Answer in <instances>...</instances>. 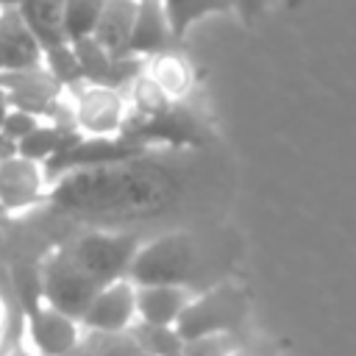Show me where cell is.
Wrapping results in <instances>:
<instances>
[{"instance_id":"cell-1","label":"cell","mask_w":356,"mask_h":356,"mask_svg":"<svg viewBox=\"0 0 356 356\" xmlns=\"http://www.w3.org/2000/svg\"><path fill=\"white\" fill-rule=\"evenodd\" d=\"M181 181L147 153L139 159L72 170L50 181L47 197L78 214H106V217H147L161 214L175 203Z\"/></svg>"},{"instance_id":"cell-2","label":"cell","mask_w":356,"mask_h":356,"mask_svg":"<svg viewBox=\"0 0 356 356\" xmlns=\"http://www.w3.org/2000/svg\"><path fill=\"white\" fill-rule=\"evenodd\" d=\"M195 270V242L186 234H164L142 242L125 278L134 286H186Z\"/></svg>"},{"instance_id":"cell-3","label":"cell","mask_w":356,"mask_h":356,"mask_svg":"<svg viewBox=\"0 0 356 356\" xmlns=\"http://www.w3.org/2000/svg\"><path fill=\"white\" fill-rule=\"evenodd\" d=\"M248 317V298L239 286H214L200 298H189L175 320L181 339H197L209 334H236Z\"/></svg>"},{"instance_id":"cell-4","label":"cell","mask_w":356,"mask_h":356,"mask_svg":"<svg viewBox=\"0 0 356 356\" xmlns=\"http://www.w3.org/2000/svg\"><path fill=\"white\" fill-rule=\"evenodd\" d=\"M100 286H106V284L95 281L81 264H75V259L67 253V248L53 250L39 270L42 303L64 312L72 320H81V314L86 312V306L92 303V298L97 295Z\"/></svg>"},{"instance_id":"cell-5","label":"cell","mask_w":356,"mask_h":356,"mask_svg":"<svg viewBox=\"0 0 356 356\" xmlns=\"http://www.w3.org/2000/svg\"><path fill=\"white\" fill-rule=\"evenodd\" d=\"M122 134L131 139L142 142L145 147L150 145H170V147H200L209 134L200 122L197 114H192L186 106H178V100L167 103L164 108L153 114H134L125 120Z\"/></svg>"},{"instance_id":"cell-6","label":"cell","mask_w":356,"mask_h":356,"mask_svg":"<svg viewBox=\"0 0 356 356\" xmlns=\"http://www.w3.org/2000/svg\"><path fill=\"white\" fill-rule=\"evenodd\" d=\"M147 147L136 139H131L128 134H114V136H78L75 142H70L64 150H58L53 159H47L42 164L47 186L53 178L72 172V170H89V167H106V164H117V161H128V159H139L145 156Z\"/></svg>"},{"instance_id":"cell-7","label":"cell","mask_w":356,"mask_h":356,"mask_svg":"<svg viewBox=\"0 0 356 356\" xmlns=\"http://www.w3.org/2000/svg\"><path fill=\"white\" fill-rule=\"evenodd\" d=\"M139 245H142V239L134 236V234L92 231V234H83V236L72 239L64 248L75 259V264H81L95 281L111 284L117 278H125V273L131 267V259H134Z\"/></svg>"},{"instance_id":"cell-8","label":"cell","mask_w":356,"mask_h":356,"mask_svg":"<svg viewBox=\"0 0 356 356\" xmlns=\"http://www.w3.org/2000/svg\"><path fill=\"white\" fill-rule=\"evenodd\" d=\"M72 103V122L83 136H114L128 120V100L122 89L78 83L67 89Z\"/></svg>"},{"instance_id":"cell-9","label":"cell","mask_w":356,"mask_h":356,"mask_svg":"<svg viewBox=\"0 0 356 356\" xmlns=\"http://www.w3.org/2000/svg\"><path fill=\"white\" fill-rule=\"evenodd\" d=\"M25 331L36 356H64L81 342V323L42 300L25 309Z\"/></svg>"},{"instance_id":"cell-10","label":"cell","mask_w":356,"mask_h":356,"mask_svg":"<svg viewBox=\"0 0 356 356\" xmlns=\"http://www.w3.org/2000/svg\"><path fill=\"white\" fill-rule=\"evenodd\" d=\"M136 320V286L128 278H117L97 289L86 312L81 314V331H97V334H117L128 331V325Z\"/></svg>"},{"instance_id":"cell-11","label":"cell","mask_w":356,"mask_h":356,"mask_svg":"<svg viewBox=\"0 0 356 356\" xmlns=\"http://www.w3.org/2000/svg\"><path fill=\"white\" fill-rule=\"evenodd\" d=\"M47 197V178L39 161L19 153L0 161V206L3 211H25Z\"/></svg>"},{"instance_id":"cell-12","label":"cell","mask_w":356,"mask_h":356,"mask_svg":"<svg viewBox=\"0 0 356 356\" xmlns=\"http://www.w3.org/2000/svg\"><path fill=\"white\" fill-rule=\"evenodd\" d=\"M175 44H178V39L172 36V28L167 22L161 0H139L136 17L131 25V36L125 44V56H136V58L147 61L153 56L175 50Z\"/></svg>"},{"instance_id":"cell-13","label":"cell","mask_w":356,"mask_h":356,"mask_svg":"<svg viewBox=\"0 0 356 356\" xmlns=\"http://www.w3.org/2000/svg\"><path fill=\"white\" fill-rule=\"evenodd\" d=\"M42 44L31 33L17 6H0V72L31 70L42 64Z\"/></svg>"},{"instance_id":"cell-14","label":"cell","mask_w":356,"mask_h":356,"mask_svg":"<svg viewBox=\"0 0 356 356\" xmlns=\"http://www.w3.org/2000/svg\"><path fill=\"white\" fill-rule=\"evenodd\" d=\"M189 303L186 286H136V320L156 325H175L178 314Z\"/></svg>"},{"instance_id":"cell-15","label":"cell","mask_w":356,"mask_h":356,"mask_svg":"<svg viewBox=\"0 0 356 356\" xmlns=\"http://www.w3.org/2000/svg\"><path fill=\"white\" fill-rule=\"evenodd\" d=\"M136 6H139V0H106V6L100 11L95 31H92V39L100 47H106L111 56H125V44L131 36Z\"/></svg>"},{"instance_id":"cell-16","label":"cell","mask_w":356,"mask_h":356,"mask_svg":"<svg viewBox=\"0 0 356 356\" xmlns=\"http://www.w3.org/2000/svg\"><path fill=\"white\" fill-rule=\"evenodd\" d=\"M81 134L78 128L72 125H58V122H50V120H42L28 136H22L17 142V153L31 159V161H39L44 164L47 159H53L58 150H64L70 142H75Z\"/></svg>"},{"instance_id":"cell-17","label":"cell","mask_w":356,"mask_h":356,"mask_svg":"<svg viewBox=\"0 0 356 356\" xmlns=\"http://www.w3.org/2000/svg\"><path fill=\"white\" fill-rule=\"evenodd\" d=\"M150 67L145 64V72L159 83V89L170 97V100H178L189 83H192V72H189V64L175 53V50H167L161 56H153L147 58Z\"/></svg>"},{"instance_id":"cell-18","label":"cell","mask_w":356,"mask_h":356,"mask_svg":"<svg viewBox=\"0 0 356 356\" xmlns=\"http://www.w3.org/2000/svg\"><path fill=\"white\" fill-rule=\"evenodd\" d=\"M167 22L172 28V36L181 42L186 36V31L209 17V14H220V11H231V0H161Z\"/></svg>"},{"instance_id":"cell-19","label":"cell","mask_w":356,"mask_h":356,"mask_svg":"<svg viewBox=\"0 0 356 356\" xmlns=\"http://www.w3.org/2000/svg\"><path fill=\"white\" fill-rule=\"evenodd\" d=\"M128 334L147 356H181L184 339L175 331V325H156L145 320H134L128 325Z\"/></svg>"},{"instance_id":"cell-20","label":"cell","mask_w":356,"mask_h":356,"mask_svg":"<svg viewBox=\"0 0 356 356\" xmlns=\"http://www.w3.org/2000/svg\"><path fill=\"white\" fill-rule=\"evenodd\" d=\"M103 6H106V0H64V8H61L64 39L75 42V39L92 36L95 22H97Z\"/></svg>"},{"instance_id":"cell-21","label":"cell","mask_w":356,"mask_h":356,"mask_svg":"<svg viewBox=\"0 0 356 356\" xmlns=\"http://www.w3.org/2000/svg\"><path fill=\"white\" fill-rule=\"evenodd\" d=\"M42 67L67 89L83 83V75H81V67H78V58H75V50L70 42H61V44H53L42 53Z\"/></svg>"},{"instance_id":"cell-22","label":"cell","mask_w":356,"mask_h":356,"mask_svg":"<svg viewBox=\"0 0 356 356\" xmlns=\"http://www.w3.org/2000/svg\"><path fill=\"white\" fill-rule=\"evenodd\" d=\"M81 350L83 356H147L128 331H117V334L86 331V339L81 337Z\"/></svg>"},{"instance_id":"cell-23","label":"cell","mask_w":356,"mask_h":356,"mask_svg":"<svg viewBox=\"0 0 356 356\" xmlns=\"http://www.w3.org/2000/svg\"><path fill=\"white\" fill-rule=\"evenodd\" d=\"M236 339L234 334H209L197 339H184L181 356H234Z\"/></svg>"},{"instance_id":"cell-24","label":"cell","mask_w":356,"mask_h":356,"mask_svg":"<svg viewBox=\"0 0 356 356\" xmlns=\"http://www.w3.org/2000/svg\"><path fill=\"white\" fill-rule=\"evenodd\" d=\"M39 122H42V117H36L33 111H25V108H17V106H8V111H6V117H3L0 131H3L8 139L19 142V139H22V136H28Z\"/></svg>"},{"instance_id":"cell-25","label":"cell","mask_w":356,"mask_h":356,"mask_svg":"<svg viewBox=\"0 0 356 356\" xmlns=\"http://www.w3.org/2000/svg\"><path fill=\"white\" fill-rule=\"evenodd\" d=\"M267 8V0H231V11H239L242 19H256Z\"/></svg>"},{"instance_id":"cell-26","label":"cell","mask_w":356,"mask_h":356,"mask_svg":"<svg viewBox=\"0 0 356 356\" xmlns=\"http://www.w3.org/2000/svg\"><path fill=\"white\" fill-rule=\"evenodd\" d=\"M8 356H36V353H33L31 348H17V350H11Z\"/></svg>"},{"instance_id":"cell-27","label":"cell","mask_w":356,"mask_h":356,"mask_svg":"<svg viewBox=\"0 0 356 356\" xmlns=\"http://www.w3.org/2000/svg\"><path fill=\"white\" fill-rule=\"evenodd\" d=\"M6 111H8V103H0V125H3V117H6Z\"/></svg>"},{"instance_id":"cell-28","label":"cell","mask_w":356,"mask_h":356,"mask_svg":"<svg viewBox=\"0 0 356 356\" xmlns=\"http://www.w3.org/2000/svg\"><path fill=\"white\" fill-rule=\"evenodd\" d=\"M22 0H0V6H19Z\"/></svg>"},{"instance_id":"cell-29","label":"cell","mask_w":356,"mask_h":356,"mask_svg":"<svg viewBox=\"0 0 356 356\" xmlns=\"http://www.w3.org/2000/svg\"><path fill=\"white\" fill-rule=\"evenodd\" d=\"M0 328H3V309H0Z\"/></svg>"},{"instance_id":"cell-30","label":"cell","mask_w":356,"mask_h":356,"mask_svg":"<svg viewBox=\"0 0 356 356\" xmlns=\"http://www.w3.org/2000/svg\"><path fill=\"white\" fill-rule=\"evenodd\" d=\"M0 214H3V206H0Z\"/></svg>"}]
</instances>
